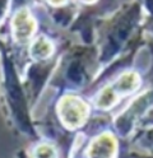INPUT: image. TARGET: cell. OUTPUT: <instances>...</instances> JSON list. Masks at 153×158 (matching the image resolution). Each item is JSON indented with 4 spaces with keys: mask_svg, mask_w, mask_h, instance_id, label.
Returning a JSON list of instances; mask_svg holds the SVG:
<instances>
[{
    "mask_svg": "<svg viewBox=\"0 0 153 158\" xmlns=\"http://www.w3.org/2000/svg\"><path fill=\"white\" fill-rule=\"evenodd\" d=\"M50 105L57 124L70 134L80 133L93 115L88 98L78 93H56Z\"/></svg>",
    "mask_w": 153,
    "mask_h": 158,
    "instance_id": "obj_4",
    "label": "cell"
},
{
    "mask_svg": "<svg viewBox=\"0 0 153 158\" xmlns=\"http://www.w3.org/2000/svg\"><path fill=\"white\" fill-rule=\"evenodd\" d=\"M101 72L95 45L70 44L61 52L49 84L57 93L84 94Z\"/></svg>",
    "mask_w": 153,
    "mask_h": 158,
    "instance_id": "obj_3",
    "label": "cell"
},
{
    "mask_svg": "<svg viewBox=\"0 0 153 158\" xmlns=\"http://www.w3.org/2000/svg\"><path fill=\"white\" fill-rule=\"evenodd\" d=\"M0 57H2V81H0V101L4 116L10 127L29 140H38L31 106L26 94L20 74L9 45L0 40Z\"/></svg>",
    "mask_w": 153,
    "mask_h": 158,
    "instance_id": "obj_2",
    "label": "cell"
},
{
    "mask_svg": "<svg viewBox=\"0 0 153 158\" xmlns=\"http://www.w3.org/2000/svg\"><path fill=\"white\" fill-rule=\"evenodd\" d=\"M119 158H153V156H146V154H140L137 152H131L126 149L125 147H121V152Z\"/></svg>",
    "mask_w": 153,
    "mask_h": 158,
    "instance_id": "obj_12",
    "label": "cell"
},
{
    "mask_svg": "<svg viewBox=\"0 0 153 158\" xmlns=\"http://www.w3.org/2000/svg\"><path fill=\"white\" fill-rule=\"evenodd\" d=\"M9 5H10V2H0V22L5 18Z\"/></svg>",
    "mask_w": 153,
    "mask_h": 158,
    "instance_id": "obj_15",
    "label": "cell"
},
{
    "mask_svg": "<svg viewBox=\"0 0 153 158\" xmlns=\"http://www.w3.org/2000/svg\"><path fill=\"white\" fill-rule=\"evenodd\" d=\"M121 143L111 129L102 131L86 142L80 154L83 158H119Z\"/></svg>",
    "mask_w": 153,
    "mask_h": 158,
    "instance_id": "obj_8",
    "label": "cell"
},
{
    "mask_svg": "<svg viewBox=\"0 0 153 158\" xmlns=\"http://www.w3.org/2000/svg\"><path fill=\"white\" fill-rule=\"evenodd\" d=\"M143 5V10L146 13V18L153 19V0H149V2H142Z\"/></svg>",
    "mask_w": 153,
    "mask_h": 158,
    "instance_id": "obj_13",
    "label": "cell"
},
{
    "mask_svg": "<svg viewBox=\"0 0 153 158\" xmlns=\"http://www.w3.org/2000/svg\"><path fill=\"white\" fill-rule=\"evenodd\" d=\"M17 158H29V157L27 156L26 151H24V149H22V151H19V152H18V154H17Z\"/></svg>",
    "mask_w": 153,
    "mask_h": 158,
    "instance_id": "obj_16",
    "label": "cell"
},
{
    "mask_svg": "<svg viewBox=\"0 0 153 158\" xmlns=\"http://www.w3.org/2000/svg\"><path fill=\"white\" fill-rule=\"evenodd\" d=\"M79 10L68 31L79 37L80 44L95 45V33L100 21L108 17L121 2H78Z\"/></svg>",
    "mask_w": 153,
    "mask_h": 158,
    "instance_id": "obj_6",
    "label": "cell"
},
{
    "mask_svg": "<svg viewBox=\"0 0 153 158\" xmlns=\"http://www.w3.org/2000/svg\"><path fill=\"white\" fill-rule=\"evenodd\" d=\"M146 13L142 2H121L116 10L97 24L95 46L101 69L144 44Z\"/></svg>",
    "mask_w": 153,
    "mask_h": 158,
    "instance_id": "obj_1",
    "label": "cell"
},
{
    "mask_svg": "<svg viewBox=\"0 0 153 158\" xmlns=\"http://www.w3.org/2000/svg\"><path fill=\"white\" fill-rule=\"evenodd\" d=\"M143 31H144L147 35L153 37V19L146 18L144 23H143Z\"/></svg>",
    "mask_w": 153,
    "mask_h": 158,
    "instance_id": "obj_14",
    "label": "cell"
},
{
    "mask_svg": "<svg viewBox=\"0 0 153 158\" xmlns=\"http://www.w3.org/2000/svg\"><path fill=\"white\" fill-rule=\"evenodd\" d=\"M108 84L122 101L124 100L128 101L131 97H134L135 94L144 89L143 72L133 66L128 69V70L122 72Z\"/></svg>",
    "mask_w": 153,
    "mask_h": 158,
    "instance_id": "obj_10",
    "label": "cell"
},
{
    "mask_svg": "<svg viewBox=\"0 0 153 158\" xmlns=\"http://www.w3.org/2000/svg\"><path fill=\"white\" fill-rule=\"evenodd\" d=\"M10 31L14 44L26 52L27 46L38 35V18L29 5L19 6L10 19Z\"/></svg>",
    "mask_w": 153,
    "mask_h": 158,
    "instance_id": "obj_7",
    "label": "cell"
},
{
    "mask_svg": "<svg viewBox=\"0 0 153 158\" xmlns=\"http://www.w3.org/2000/svg\"><path fill=\"white\" fill-rule=\"evenodd\" d=\"M153 107V87L144 88L142 92L126 101L125 106L112 116L111 130L120 140H128L138 129L143 117Z\"/></svg>",
    "mask_w": 153,
    "mask_h": 158,
    "instance_id": "obj_5",
    "label": "cell"
},
{
    "mask_svg": "<svg viewBox=\"0 0 153 158\" xmlns=\"http://www.w3.org/2000/svg\"><path fill=\"white\" fill-rule=\"evenodd\" d=\"M70 158H83V157H82L80 154H74V156H71Z\"/></svg>",
    "mask_w": 153,
    "mask_h": 158,
    "instance_id": "obj_17",
    "label": "cell"
},
{
    "mask_svg": "<svg viewBox=\"0 0 153 158\" xmlns=\"http://www.w3.org/2000/svg\"><path fill=\"white\" fill-rule=\"evenodd\" d=\"M49 21L60 29H69L79 10L78 2H40Z\"/></svg>",
    "mask_w": 153,
    "mask_h": 158,
    "instance_id": "obj_9",
    "label": "cell"
},
{
    "mask_svg": "<svg viewBox=\"0 0 153 158\" xmlns=\"http://www.w3.org/2000/svg\"><path fill=\"white\" fill-rule=\"evenodd\" d=\"M126 142V149L146 156H153V126L138 129Z\"/></svg>",
    "mask_w": 153,
    "mask_h": 158,
    "instance_id": "obj_11",
    "label": "cell"
}]
</instances>
